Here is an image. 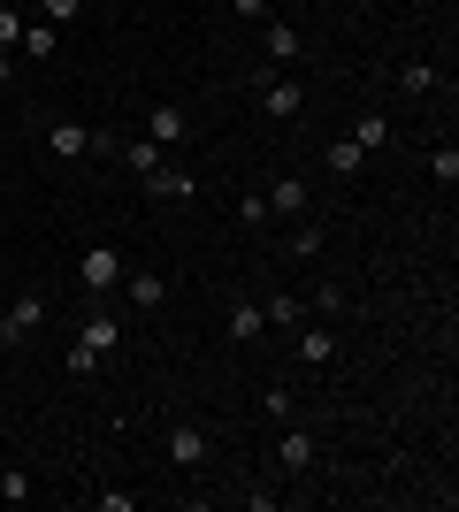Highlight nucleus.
<instances>
[{
  "label": "nucleus",
  "instance_id": "ddd939ff",
  "mask_svg": "<svg viewBox=\"0 0 459 512\" xmlns=\"http://www.w3.org/2000/svg\"><path fill=\"white\" fill-rule=\"evenodd\" d=\"M123 283H131L138 306H161V299H169V276H153V268H123Z\"/></svg>",
  "mask_w": 459,
  "mask_h": 512
},
{
  "label": "nucleus",
  "instance_id": "0eeeda50",
  "mask_svg": "<svg viewBox=\"0 0 459 512\" xmlns=\"http://www.w3.org/2000/svg\"><path fill=\"white\" fill-rule=\"evenodd\" d=\"M261 199H268V214H284V222H299V214H306V184H299V176H276Z\"/></svg>",
  "mask_w": 459,
  "mask_h": 512
},
{
  "label": "nucleus",
  "instance_id": "20e7f679",
  "mask_svg": "<svg viewBox=\"0 0 459 512\" xmlns=\"http://www.w3.org/2000/svg\"><path fill=\"white\" fill-rule=\"evenodd\" d=\"M146 192H153V199H199V176L176 169V161H161V169L146 176Z\"/></svg>",
  "mask_w": 459,
  "mask_h": 512
},
{
  "label": "nucleus",
  "instance_id": "bb28decb",
  "mask_svg": "<svg viewBox=\"0 0 459 512\" xmlns=\"http://www.w3.org/2000/svg\"><path fill=\"white\" fill-rule=\"evenodd\" d=\"M337 306H345V291H337V283H322V291L306 299V314H337Z\"/></svg>",
  "mask_w": 459,
  "mask_h": 512
},
{
  "label": "nucleus",
  "instance_id": "f3484780",
  "mask_svg": "<svg viewBox=\"0 0 459 512\" xmlns=\"http://www.w3.org/2000/svg\"><path fill=\"white\" fill-rule=\"evenodd\" d=\"M261 314H268V321H284V329H299V321H306V299H299V291H276Z\"/></svg>",
  "mask_w": 459,
  "mask_h": 512
},
{
  "label": "nucleus",
  "instance_id": "4be33fe9",
  "mask_svg": "<svg viewBox=\"0 0 459 512\" xmlns=\"http://www.w3.org/2000/svg\"><path fill=\"white\" fill-rule=\"evenodd\" d=\"M398 85H406V92H437V69H429V62H406V69H398Z\"/></svg>",
  "mask_w": 459,
  "mask_h": 512
},
{
  "label": "nucleus",
  "instance_id": "2f4dec72",
  "mask_svg": "<svg viewBox=\"0 0 459 512\" xmlns=\"http://www.w3.org/2000/svg\"><path fill=\"white\" fill-rule=\"evenodd\" d=\"M0 467H8V451H0Z\"/></svg>",
  "mask_w": 459,
  "mask_h": 512
},
{
  "label": "nucleus",
  "instance_id": "f03ea898",
  "mask_svg": "<svg viewBox=\"0 0 459 512\" xmlns=\"http://www.w3.org/2000/svg\"><path fill=\"white\" fill-rule=\"evenodd\" d=\"M299 107H306V92L291 85V77H268V62H261V115L268 123H291Z\"/></svg>",
  "mask_w": 459,
  "mask_h": 512
},
{
  "label": "nucleus",
  "instance_id": "2eb2a0df",
  "mask_svg": "<svg viewBox=\"0 0 459 512\" xmlns=\"http://www.w3.org/2000/svg\"><path fill=\"white\" fill-rule=\"evenodd\" d=\"M261 329H268L261 306H230V344H261Z\"/></svg>",
  "mask_w": 459,
  "mask_h": 512
},
{
  "label": "nucleus",
  "instance_id": "cd10ccee",
  "mask_svg": "<svg viewBox=\"0 0 459 512\" xmlns=\"http://www.w3.org/2000/svg\"><path fill=\"white\" fill-rule=\"evenodd\" d=\"M261 413H268V421H291V390L276 383V390H268V398H261Z\"/></svg>",
  "mask_w": 459,
  "mask_h": 512
},
{
  "label": "nucleus",
  "instance_id": "a878e982",
  "mask_svg": "<svg viewBox=\"0 0 459 512\" xmlns=\"http://www.w3.org/2000/svg\"><path fill=\"white\" fill-rule=\"evenodd\" d=\"M291 253H306V260L322 253V230H314V222H306V214H299V230H291Z\"/></svg>",
  "mask_w": 459,
  "mask_h": 512
},
{
  "label": "nucleus",
  "instance_id": "5701e85b",
  "mask_svg": "<svg viewBox=\"0 0 459 512\" xmlns=\"http://www.w3.org/2000/svg\"><path fill=\"white\" fill-rule=\"evenodd\" d=\"M0 497H8V505H23V497H31V474H23V467H0Z\"/></svg>",
  "mask_w": 459,
  "mask_h": 512
},
{
  "label": "nucleus",
  "instance_id": "aec40b11",
  "mask_svg": "<svg viewBox=\"0 0 459 512\" xmlns=\"http://www.w3.org/2000/svg\"><path fill=\"white\" fill-rule=\"evenodd\" d=\"M429 176H437V184H459V146H437V153H429Z\"/></svg>",
  "mask_w": 459,
  "mask_h": 512
},
{
  "label": "nucleus",
  "instance_id": "7c9ffc66",
  "mask_svg": "<svg viewBox=\"0 0 459 512\" xmlns=\"http://www.w3.org/2000/svg\"><path fill=\"white\" fill-rule=\"evenodd\" d=\"M8 77H16V54H8V46H0V85H8Z\"/></svg>",
  "mask_w": 459,
  "mask_h": 512
},
{
  "label": "nucleus",
  "instance_id": "c756f323",
  "mask_svg": "<svg viewBox=\"0 0 459 512\" xmlns=\"http://www.w3.org/2000/svg\"><path fill=\"white\" fill-rule=\"evenodd\" d=\"M230 16H245V23H268V0H230Z\"/></svg>",
  "mask_w": 459,
  "mask_h": 512
},
{
  "label": "nucleus",
  "instance_id": "393cba45",
  "mask_svg": "<svg viewBox=\"0 0 459 512\" xmlns=\"http://www.w3.org/2000/svg\"><path fill=\"white\" fill-rule=\"evenodd\" d=\"M39 8H46V23H54V31H62V23H77V16H85V0H39Z\"/></svg>",
  "mask_w": 459,
  "mask_h": 512
},
{
  "label": "nucleus",
  "instance_id": "1a4fd4ad",
  "mask_svg": "<svg viewBox=\"0 0 459 512\" xmlns=\"http://www.w3.org/2000/svg\"><path fill=\"white\" fill-rule=\"evenodd\" d=\"M77 344H92V352L108 360L115 344H123V321H115V314H85V329H77Z\"/></svg>",
  "mask_w": 459,
  "mask_h": 512
},
{
  "label": "nucleus",
  "instance_id": "412c9836",
  "mask_svg": "<svg viewBox=\"0 0 459 512\" xmlns=\"http://www.w3.org/2000/svg\"><path fill=\"white\" fill-rule=\"evenodd\" d=\"M69 375H77V383H85V375H100V352H92V344H69Z\"/></svg>",
  "mask_w": 459,
  "mask_h": 512
},
{
  "label": "nucleus",
  "instance_id": "b1692460",
  "mask_svg": "<svg viewBox=\"0 0 459 512\" xmlns=\"http://www.w3.org/2000/svg\"><path fill=\"white\" fill-rule=\"evenodd\" d=\"M238 222H253V230H268L276 214H268V199H261V192H245V199H238Z\"/></svg>",
  "mask_w": 459,
  "mask_h": 512
},
{
  "label": "nucleus",
  "instance_id": "7ed1b4c3",
  "mask_svg": "<svg viewBox=\"0 0 459 512\" xmlns=\"http://www.w3.org/2000/svg\"><path fill=\"white\" fill-rule=\"evenodd\" d=\"M146 138H153V146H184V138H192V115H184L176 100L146 107Z\"/></svg>",
  "mask_w": 459,
  "mask_h": 512
},
{
  "label": "nucleus",
  "instance_id": "39448f33",
  "mask_svg": "<svg viewBox=\"0 0 459 512\" xmlns=\"http://www.w3.org/2000/svg\"><path fill=\"white\" fill-rule=\"evenodd\" d=\"M39 321H46V299H16L8 314H0V344H23Z\"/></svg>",
  "mask_w": 459,
  "mask_h": 512
},
{
  "label": "nucleus",
  "instance_id": "423d86ee",
  "mask_svg": "<svg viewBox=\"0 0 459 512\" xmlns=\"http://www.w3.org/2000/svg\"><path fill=\"white\" fill-rule=\"evenodd\" d=\"M92 138H100V130H85V123H46V153H62V161L92 153Z\"/></svg>",
  "mask_w": 459,
  "mask_h": 512
},
{
  "label": "nucleus",
  "instance_id": "9d476101",
  "mask_svg": "<svg viewBox=\"0 0 459 512\" xmlns=\"http://www.w3.org/2000/svg\"><path fill=\"white\" fill-rule=\"evenodd\" d=\"M276 459H284V474H306L314 467V436H306V428H284V436H276Z\"/></svg>",
  "mask_w": 459,
  "mask_h": 512
},
{
  "label": "nucleus",
  "instance_id": "6e6552de",
  "mask_svg": "<svg viewBox=\"0 0 459 512\" xmlns=\"http://www.w3.org/2000/svg\"><path fill=\"white\" fill-rule=\"evenodd\" d=\"M207 451H215V444H207V428H169V459H176V467H207Z\"/></svg>",
  "mask_w": 459,
  "mask_h": 512
},
{
  "label": "nucleus",
  "instance_id": "dca6fc26",
  "mask_svg": "<svg viewBox=\"0 0 459 512\" xmlns=\"http://www.w3.org/2000/svg\"><path fill=\"white\" fill-rule=\"evenodd\" d=\"M299 360L306 367H329V360H337V337H329V329H299Z\"/></svg>",
  "mask_w": 459,
  "mask_h": 512
},
{
  "label": "nucleus",
  "instance_id": "f257e3e1",
  "mask_svg": "<svg viewBox=\"0 0 459 512\" xmlns=\"http://www.w3.org/2000/svg\"><path fill=\"white\" fill-rule=\"evenodd\" d=\"M123 283V253L115 245H85L77 253V291H115Z\"/></svg>",
  "mask_w": 459,
  "mask_h": 512
},
{
  "label": "nucleus",
  "instance_id": "4468645a",
  "mask_svg": "<svg viewBox=\"0 0 459 512\" xmlns=\"http://www.w3.org/2000/svg\"><path fill=\"white\" fill-rule=\"evenodd\" d=\"M299 54H306L299 31H291V23H268V69H276V62H299Z\"/></svg>",
  "mask_w": 459,
  "mask_h": 512
},
{
  "label": "nucleus",
  "instance_id": "a211bd4d",
  "mask_svg": "<svg viewBox=\"0 0 459 512\" xmlns=\"http://www.w3.org/2000/svg\"><path fill=\"white\" fill-rule=\"evenodd\" d=\"M352 146H360V153L391 146V123H383V115H360V123H352Z\"/></svg>",
  "mask_w": 459,
  "mask_h": 512
},
{
  "label": "nucleus",
  "instance_id": "c85d7f7f",
  "mask_svg": "<svg viewBox=\"0 0 459 512\" xmlns=\"http://www.w3.org/2000/svg\"><path fill=\"white\" fill-rule=\"evenodd\" d=\"M16 39H23V16H16V8H0V46L16 54Z\"/></svg>",
  "mask_w": 459,
  "mask_h": 512
},
{
  "label": "nucleus",
  "instance_id": "f8f14e48",
  "mask_svg": "<svg viewBox=\"0 0 459 512\" xmlns=\"http://www.w3.org/2000/svg\"><path fill=\"white\" fill-rule=\"evenodd\" d=\"M16 46L31 54V62H54V46H62V31H54V23L39 16V23H23V39H16Z\"/></svg>",
  "mask_w": 459,
  "mask_h": 512
},
{
  "label": "nucleus",
  "instance_id": "9b49d317",
  "mask_svg": "<svg viewBox=\"0 0 459 512\" xmlns=\"http://www.w3.org/2000/svg\"><path fill=\"white\" fill-rule=\"evenodd\" d=\"M123 161H131V169H138V184H146V176L161 169V161H169V146H153L146 130H138V138H123Z\"/></svg>",
  "mask_w": 459,
  "mask_h": 512
},
{
  "label": "nucleus",
  "instance_id": "6ab92c4d",
  "mask_svg": "<svg viewBox=\"0 0 459 512\" xmlns=\"http://www.w3.org/2000/svg\"><path fill=\"white\" fill-rule=\"evenodd\" d=\"M329 169H337V176H360V169H368V153L352 146V138H337V146H329Z\"/></svg>",
  "mask_w": 459,
  "mask_h": 512
}]
</instances>
